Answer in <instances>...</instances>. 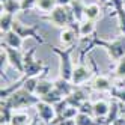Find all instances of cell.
<instances>
[{
    "mask_svg": "<svg viewBox=\"0 0 125 125\" xmlns=\"http://www.w3.org/2000/svg\"><path fill=\"white\" fill-rule=\"evenodd\" d=\"M41 101V98L36 96L35 94L26 91L24 87H20L18 91H15L9 98L6 100H2V105H6L12 109L14 112L17 110H23V109H30V107H35L38 103Z\"/></svg>",
    "mask_w": 125,
    "mask_h": 125,
    "instance_id": "6da1fadb",
    "label": "cell"
},
{
    "mask_svg": "<svg viewBox=\"0 0 125 125\" xmlns=\"http://www.w3.org/2000/svg\"><path fill=\"white\" fill-rule=\"evenodd\" d=\"M41 20H45L60 29L68 27V26H75V23H77L73 12L69 9V6H56L51 12L41 17Z\"/></svg>",
    "mask_w": 125,
    "mask_h": 125,
    "instance_id": "7a4b0ae2",
    "label": "cell"
},
{
    "mask_svg": "<svg viewBox=\"0 0 125 125\" xmlns=\"http://www.w3.org/2000/svg\"><path fill=\"white\" fill-rule=\"evenodd\" d=\"M35 53H36V48H30L29 51L24 53V71L23 74L26 78L27 77H39L41 74H47L48 73V68L42 65V62L35 59Z\"/></svg>",
    "mask_w": 125,
    "mask_h": 125,
    "instance_id": "3957f363",
    "label": "cell"
},
{
    "mask_svg": "<svg viewBox=\"0 0 125 125\" xmlns=\"http://www.w3.org/2000/svg\"><path fill=\"white\" fill-rule=\"evenodd\" d=\"M51 51L54 54L59 56V75L63 77L66 80H71L73 77V71H74V63L71 60V54L74 51V47H68L65 50L57 48V47H51Z\"/></svg>",
    "mask_w": 125,
    "mask_h": 125,
    "instance_id": "277c9868",
    "label": "cell"
},
{
    "mask_svg": "<svg viewBox=\"0 0 125 125\" xmlns=\"http://www.w3.org/2000/svg\"><path fill=\"white\" fill-rule=\"evenodd\" d=\"M38 29H39L38 24H35V26H27V24H23V23H20V21H17V20H15L14 27H12V30H15L23 39L32 38V39H35L36 42H39L41 45H42V44H45V39H44L41 35L38 33Z\"/></svg>",
    "mask_w": 125,
    "mask_h": 125,
    "instance_id": "5b68a950",
    "label": "cell"
},
{
    "mask_svg": "<svg viewBox=\"0 0 125 125\" xmlns=\"http://www.w3.org/2000/svg\"><path fill=\"white\" fill-rule=\"evenodd\" d=\"M94 78V73L91 68H87L83 62H78V65L74 66L73 71V77H71V83L74 86H83L84 83H87L89 80Z\"/></svg>",
    "mask_w": 125,
    "mask_h": 125,
    "instance_id": "8992f818",
    "label": "cell"
},
{
    "mask_svg": "<svg viewBox=\"0 0 125 125\" xmlns=\"http://www.w3.org/2000/svg\"><path fill=\"white\" fill-rule=\"evenodd\" d=\"M2 47L6 50L8 62H9V65L17 71V73L23 74V71H24V54L21 53V50L12 48V47H9V45H5V44H2Z\"/></svg>",
    "mask_w": 125,
    "mask_h": 125,
    "instance_id": "52a82bcc",
    "label": "cell"
},
{
    "mask_svg": "<svg viewBox=\"0 0 125 125\" xmlns=\"http://www.w3.org/2000/svg\"><path fill=\"white\" fill-rule=\"evenodd\" d=\"M65 100H66L68 105L77 107V109H78L86 100H89V89L83 87V86H75L74 91L71 92L68 96H65Z\"/></svg>",
    "mask_w": 125,
    "mask_h": 125,
    "instance_id": "ba28073f",
    "label": "cell"
},
{
    "mask_svg": "<svg viewBox=\"0 0 125 125\" xmlns=\"http://www.w3.org/2000/svg\"><path fill=\"white\" fill-rule=\"evenodd\" d=\"M35 110H36V115L39 116V119L42 122H45L47 125L51 124L57 118L56 115V110H54V105H51L48 103H44V101H39L36 105H35Z\"/></svg>",
    "mask_w": 125,
    "mask_h": 125,
    "instance_id": "9c48e42d",
    "label": "cell"
},
{
    "mask_svg": "<svg viewBox=\"0 0 125 125\" xmlns=\"http://www.w3.org/2000/svg\"><path fill=\"white\" fill-rule=\"evenodd\" d=\"M113 86H115V82L109 75H104V74H96L91 80V89L98 92H110Z\"/></svg>",
    "mask_w": 125,
    "mask_h": 125,
    "instance_id": "30bf717a",
    "label": "cell"
},
{
    "mask_svg": "<svg viewBox=\"0 0 125 125\" xmlns=\"http://www.w3.org/2000/svg\"><path fill=\"white\" fill-rule=\"evenodd\" d=\"M78 30L74 27V26H68V27H63L60 30V35H59V41L63 47H74L75 42L78 39Z\"/></svg>",
    "mask_w": 125,
    "mask_h": 125,
    "instance_id": "8fae6325",
    "label": "cell"
},
{
    "mask_svg": "<svg viewBox=\"0 0 125 125\" xmlns=\"http://www.w3.org/2000/svg\"><path fill=\"white\" fill-rule=\"evenodd\" d=\"M23 41H24V39H23L15 30H9V32H6V33H2V44H5V45H9V47H12V48L21 50V48H23Z\"/></svg>",
    "mask_w": 125,
    "mask_h": 125,
    "instance_id": "7c38bea8",
    "label": "cell"
},
{
    "mask_svg": "<svg viewBox=\"0 0 125 125\" xmlns=\"http://www.w3.org/2000/svg\"><path fill=\"white\" fill-rule=\"evenodd\" d=\"M77 30H78V36L80 38H89L95 35L96 32V21H92V20H83L80 21L78 26H77Z\"/></svg>",
    "mask_w": 125,
    "mask_h": 125,
    "instance_id": "4fadbf2b",
    "label": "cell"
},
{
    "mask_svg": "<svg viewBox=\"0 0 125 125\" xmlns=\"http://www.w3.org/2000/svg\"><path fill=\"white\" fill-rule=\"evenodd\" d=\"M103 5L101 3H89L84 5V18L86 20H92L96 21L98 18H101L103 15Z\"/></svg>",
    "mask_w": 125,
    "mask_h": 125,
    "instance_id": "5bb4252c",
    "label": "cell"
},
{
    "mask_svg": "<svg viewBox=\"0 0 125 125\" xmlns=\"http://www.w3.org/2000/svg\"><path fill=\"white\" fill-rule=\"evenodd\" d=\"M53 82H54V87H56L63 96H68V95L75 89V86L71 83V80H66V78H63V77H60V75H59L56 80H53Z\"/></svg>",
    "mask_w": 125,
    "mask_h": 125,
    "instance_id": "9a60e30c",
    "label": "cell"
},
{
    "mask_svg": "<svg viewBox=\"0 0 125 125\" xmlns=\"http://www.w3.org/2000/svg\"><path fill=\"white\" fill-rule=\"evenodd\" d=\"M53 89H54V82H50V80H45V78L39 77L38 86H36V89H35V95L41 98L44 95H47L48 92H51Z\"/></svg>",
    "mask_w": 125,
    "mask_h": 125,
    "instance_id": "2e32d148",
    "label": "cell"
},
{
    "mask_svg": "<svg viewBox=\"0 0 125 125\" xmlns=\"http://www.w3.org/2000/svg\"><path fill=\"white\" fill-rule=\"evenodd\" d=\"M69 9H71V12H73V15H74V18H75L77 23L84 20V3L82 2V0H73V3L69 5Z\"/></svg>",
    "mask_w": 125,
    "mask_h": 125,
    "instance_id": "e0dca14e",
    "label": "cell"
},
{
    "mask_svg": "<svg viewBox=\"0 0 125 125\" xmlns=\"http://www.w3.org/2000/svg\"><path fill=\"white\" fill-rule=\"evenodd\" d=\"M14 23H15V15L14 14L2 12V15H0V30H2V33L12 30Z\"/></svg>",
    "mask_w": 125,
    "mask_h": 125,
    "instance_id": "ac0fdd59",
    "label": "cell"
},
{
    "mask_svg": "<svg viewBox=\"0 0 125 125\" xmlns=\"http://www.w3.org/2000/svg\"><path fill=\"white\" fill-rule=\"evenodd\" d=\"M110 112V104L104 100H98L94 103V116L95 118H105Z\"/></svg>",
    "mask_w": 125,
    "mask_h": 125,
    "instance_id": "d6986e66",
    "label": "cell"
},
{
    "mask_svg": "<svg viewBox=\"0 0 125 125\" xmlns=\"http://www.w3.org/2000/svg\"><path fill=\"white\" fill-rule=\"evenodd\" d=\"M0 5H2V12L14 14V15L21 12V2L20 0H6V2L0 3Z\"/></svg>",
    "mask_w": 125,
    "mask_h": 125,
    "instance_id": "ffe728a7",
    "label": "cell"
},
{
    "mask_svg": "<svg viewBox=\"0 0 125 125\" xmlns=\"http://www.w3.org/2000/svg\"><path fill=\"white\" fill-rule=\"evenodd\" d=\"M63 95H62L57 89L54 87L51 92H48L47 95H44V96H41V101H44V103H48V104H51V105H54V104H57L59 101H62L63 100Z\"/></svg>",
    "mask_w": 125,
    "mask_h": 125,
    "instance_id": "44dd1931",
    "label": "cell"
},
{
    "mask_svg": "<svg viewBox=\"0 0 125 125\" xmlns=\"http://www.w3.org/2000/svg\"><path fill=\"white\" fill-rule=\"evenodd\" d=\"M30 118L27 113L24 112H14V116H12V121H11V125H29L30 124Z\"/></svg>",
    "mask_w": 125,
    "mask_h": 125,
    "instance_id": "7402d4cb",
    "label": "cell"
},
{
    "mask_svg": "<svg viewBox=\"0 0 125 125\" xmlns=\"http://www.w3.org/2000/svg\"><path fill=\"white\" fill-rule=\"evenodd\" d=\"M75 125H101L94 116H89L84 113H78L75 116Z\"/></svg>",
    "mask_w": 125,
    "mask_h": 125,
    "instance_id": "603a6c76",
    "label": "cell"
},
{
    "mask_svg": "<svg viewBox=\"0 0 125 125\" xmlns=\"http://www.w3.org/2000/svg\"><path fill=\"white\" fill-rule=\"evenodd\" d=\"M57 6V3H56V0H36V8L39 11H42V12H51L54 8Z\"/></svg>",
    "mask_w": 125,
    "mask_h": 125,
    "instance_id": "cb8c5ba5",
    "label": "cell"
},
{
    "mask_svg": "<svg viewBox=\"0 0 125 125\" xmlns=\"http://www.w3.org/2000/svg\"><path fill=\"white\" fill-rule=\"evenodd\" d=\"M24 77V75H23ZM38 82H39V77H24V83H23V87L26 91H29L32 94H35V89L38 86Z\"/></svg>",
    "mask_w": 125,
    "mask_h": 125,
    "instance_id": "d4e9b609",
    "label": "cell"
},
{
    "mask_svg": "<svg viewBox=\"0 0 125 125\" xmlns=\"http://www.w3.org/2000/svg\"><path fill=\"white\" fill-rule=\"evenodd\" d=\"M78 113H80V112H78L77 107H71V105H68L66 109L63 110V113H62L60 116H57L56 119H75V116H77Z\"/></svg>",
    "mask_w": 125,
    "mask_h": 125,
    "instance_id": "484cf974",
    "label": "cell"
},
{
    "mask_svg": "<svg viewBox=\"0 0 125 125\" xmlns=\"http://www.w3.org/2000/svg\"><path fill=\"white\" fill-rule=\"evenodd\" d=\"M110 95L118 100L121 104H125V86L124 87H118V86H113V89L110 91Z\"/></svg>",
    "mask_w": 125,
    "mask_h": 125,
    "instance_id": "4316f807",
    "label": "cell"
},
{
    "mask_svg": "<svg viewBox=\"0 0 125 125\" xmlns=\"http://www.w3.org/2000/svg\"><path fill=\"white\" fill-rule=\"evenodd\" d=\"M113 71H115V77H118V78H125V56L116 62Z\"/></svg>",
    "mask_w": 125,
    "mask_h": 125,
    "instance_id": "83f0119b",
    "label": "cell"
},
{
    "mask_svg": "<svg viewBox=\"0 0 125 125\" xmlns=\"http://www.w3.org/2000/svg\"><path fill=\"white\" fill-rule=\"evenodd\" d=\"M78 112L80 113H84V115H89V116H94V103L86 100L82 105L78 107ZM94 118H95V116H94Z\"/></svg>",
    "mask_w": 125,
    "mask_h": 125,
    "instance_id": "f1b7e54d",
    "label": "cell"
},
{
    "mask_svg": "<svg viewBox=\"0 0 125 125\" xmlns=\"http://www.w3.org/2000/svg\"><path fill=\"white\" fill-rule=\"evenodd\" d=\"M0 69H2V75L5 74V69H6V65H9V62H8V54H6V50L2 47L0 50Z\"/></svg>",
    "mask_w": 125,
    "mask_h": 125,
    "instance_id": "f546056e",
    "label": "cell"
},
{
    "mask_svg": "<svg viewBox=\"0 0 125 125\" xmlns=\"http://www.w3.org/2000/svg\"><path fill=\"white\" fill-rule=\"evenodd\" d=\"M21 2V12L30 11L33 8H36V0H20Z\"/></svg>",
    "mask_w": 125,
    "mask_h": 125,
    "instance_id": "4dcf8cb0",
    "label": "cell"
},
{
    "mask_svg": "<svg viewBox=\"0 0 125 125\" xmlns=\"http://www.w3.org/2000/svg\"><path fill=\"white\" fill-rule=\"evenodd\" d=\"M66 107H68V103H66V100L63 98L62 101H59L57 104H54V110H56V115H57V116H60L62 113H63V110L66 109Z\"/></svg>",
    "mask_w": 125,
    "mask_h": 125,
    "instance_id": "1f68e13d",
    "label": "cell"
},
{
    "mask_svg": "<svg viewBox=\"0 0 125 125\" xmlns=\"http://www.w3.org/2000/svg\"><path fill=\"white\" fill-rule=\"evenodd\" d=\"M57 6H69L71 3H73V0H56Z\"/></svg>",
    "mask_w": 125,
    "mask_h": 125,
    "instance_id": "d6a6232c",
    "label": "cell"
},
{
    "mask_svg": "<svg viewBox=\"0 0 125 125\" xmlns=\"http://www.w3.org/2000/svg\"><path fill=\"white\" fill-rule=\"evenodd\" d=\"M29 125H39V116L36 115L35 118H32V121H30V124Z\"/></svg>",
    "mask_w": 125,
    "mask_h": 125,
    "instance_id": "836d02e7",
    "label": "cell"
},
{
    "mask_svg": "<svg viewBox=\"0 0 125 125\" xmlns=\"http://www.w3.org/2000/svg\"><path fill=\"white\" fill-rule=\"evenodd\" d=\"M98 2H100L101 5H109V3H110V0H98Z\"/></svg>",
    "mask_w": 125,
    "mask_h": 125,
    "instance_id": "e575fe53",
    "label": "cell"
}]
</instances>
